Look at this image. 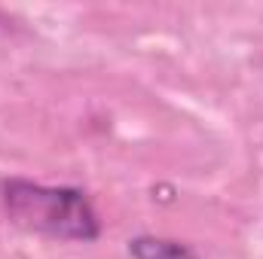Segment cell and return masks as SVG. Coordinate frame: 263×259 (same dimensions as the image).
<instances>
[{"mask_svg":"<svg viewBox=\"0 0 263 259\" xmlns=\"http://www.w3.org/2000/svg\"><path fill=\"white\" fill-rule=\"evenodd\" d=\"M0 201L6 217L28 232L65 241L98 238V217L80 189H52L31 180H3Z\"/></svg>","mask_w":263,"mask_h":259,"instance_id":"1","label":"cell"},{"mask_svg":"<svg viewBox=\"0 0 263 259\" xmlns=\"http://www.w3.org/2000/svg\"><path fill=\"white\" fill-rule=\"evenodd\" d=\"M129 253L135 259H199L190 247L168 241V238H135L129 244Z\"/></svg>","mask_w":263,"mask_h":259,"instance_id":"2","label":"cell"}]
</instances>
